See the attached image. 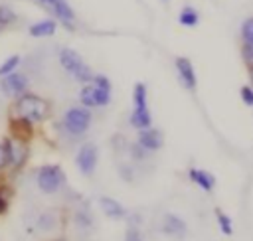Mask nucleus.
Returning a JSON list of instances; mask_svg holds the SVG:
<instances>
[{"instance_id":"obj_1","label":"nucleus","mask_w":253,"mask_h":241,"mask_svg":"<svg viewBox=\"0 0 253 241\" xmlns=\"http://www.w3.org/2000/svg\"><path fill=\"white\" fill-rule=\"evenodd\" d=\"M12 115L18 119H24L28 122H42L49 117V103L36 95V93H24L20 97H16L14 107H12Z\"/></svg>"},{"instance_id":"obj_2","label":"nucleus","mask_w":253,"mask_h":241,"mask_svg":"<svg viewBox=\"0 0 253 241\" xmlns=\"http://www.w3.org/2000/svg\"><path fill=\"white\" fill-rule=\"evenodd\" d=\"M59 63H61V67L69 73V75H73L79 83H91L93 81V71H91V67L83 61V57L75 51V49H71V47H63V49H59Z\"/></svg>"},{"instance_id":"obj_3","label":"nucleus","mask_w":253,"mask_h":241,"mask_svg":"<svg viewBox=\"0 0 253 241\" xmlns=\"http://www.w3.org/2000/svg\"><path fill=\"white\" fill-rule=\"evenodd\" d=\"M132 115H130V124L134 128H148L152 124V117L148 111V101H146V85L144 83H136L134 91H132Z\"/></svg>"},{"instance_id":"obj_4","label":"nucleus","mask_w":253,"mask_h":241,"mask_svg":"<svg viewBox=\"0 0 253 241\" xmlns=\"http://www.w3.org/2000/svg\"><path fill=\"white\" fill-rule=\"evenodd\" d=\"M61 124L71 136H81V134L87 132V128L91 124V111L83 105L81 107H71V109L65 111Z\"/></svg>"},{"instance_id":"obj_5","label":"nucleus","mask_w":253,"mask_h":241,"mask_svg":"<svg viewBox=\"0 0 253 241\" xmlns=\"http://www.w3.org/2000/svg\"><path fill=\"white\" fill-rule=\"evenodd\" d=\"M63 180H65V176L61 172V168L53 166V164L51 166H42L40 172H38V188L42 192H45V194L57 192L61 188Z\"/></svg>"},{"instance_id":"obj_6","label":"nucleus","mask_w":253,"mask_h":241,"mask_svg":"<svg viewBox=\"0 0 253 241\" xmlns=\"http://www.w3.org/2000/svg\"><path fill=\"white\" fill-rule=\"evenodd\" d=\"M0 89L4 95L8 97H20L28 91V77L24 73H18V71H12L4 77H0Z\"/></svg>"},{"instance_id":"obj_7","label":"nucleus","mask_w":253,"mask_h":241,"mask_svg":"<svg viewBox=\"0 0 253 241\" xmlns=\"http://www.w3.org/2000/svg\"><path fill=\"white\" fill-rule=\"evenodd\" d=\"M47 8L51 10V14L57 18V22L63 28H67V30L75 28V12L67 0H47Z\"/></svg>"},{"instance_id":"obj_8","label":"nucleus","mask_w":253,"mask_h":241,"mask_svg":"<svg viewBox=\"0 0 253 241\" xmlns=\"http://www.w3.org/2000/svg\"><path fill=\"white\" fill-rule=\"evenodd\" d=\"M174 67H176V71H178V77H180L182 85H184L186 89L194 91L196 85H198V79H196V71H194L192 61H190L188 57H176V59H174Z\"/></svg>"},{"instance_id":"obj_9","label":"nucleus","mask_w":253,"mask_h":241,"mask_svg":"<svg viewBox=\"0 0 253 241\" xmlns=\"http://www.w3.org/2000/svg\"><path fill=\"white\" fill-rule=\"evenodd\" d=\"M75 162H77L79 170H81L85 176H89V174L95 170V166H97V148H95V144H91V142L83 144V146L79 148V152H77Z\"/></svg>"},{"instance_id":"obj_10","label":"nucleus","mask_w":253,"mask_h":241,"mask_svg":"<svg viewBox=\"0 0 253 241\" xmlns=\"http://www.w3.org/2000/svg\"><path fill=\"white\" fill-rule=\"evenodd\" d=\"M138 144L144 148V150H158L162 146V132L148 126V128H140L138 130Z\"/></svg>"},{"instance_id":"obj_11","label":"nucleus","mask_w":253,"mask_h":241,"mask_svg":"<svg viewBox=\"0 0 253 241\" xmlns=\"http://www.w3.org/2000/svg\"><path fill=\"white\" fill-rule=\"evenodd\" d=\"M57 30V22L51 20V18H45V20H40V22H34L30 28H28V34L32 38H49L53 36Z\"/></svg>"},{"instance_id":"obj_12","label":"nucleus","mask_w":253,"mask_h":241,"mask_svg":"<svg viewBox=\"0 0 253 241\" xmlns=\"http://www.w3.org/2000/svg\"><path fill=\"white\" fill-rule=\"evenodd\" d=\"M99 203H101V209L105 211V215H109V217H113V219H119V217H125V215H126V209H125L117 200H113V198L103 196V198L99 200Z\"/></svg>"},{"instance_id":"obj_13","label":"nucleus","mask_w":253,"mask_h":241,"mask_svg":"<svg viewBox=\"0 0 253 241\" xmlns=\"http://www.w3.org/2000/svg\"><path fill=\"white\" fill-rule=\"evenodd\" d=\"M162 229L168 235H184L186 233V223L180 217H176V215H166Z\"/></svg>"},{"instance_id":"obj_14","label":"nucleus","mask_w":253,"mask_h":241,"mask_svg":"<svg viewBox=\"0 0 253 241\" xmlns=\"http://www.w3.org/2000/svg\"><path fill=\"white\" fill-rule=\"evenodd\" d=\"M178 22L182 26H186V28H194L200 22V14H198V10L194 6H184L180 10V14H178Z\"/></svg>"},{"instance_id":"obj_15","label":"nucleus","mask_w":253,"mask_h":241,"mask_svg":"<svg viewBox=\"0 0 253 241\" xmlns=\"http://www.w3.org/2000/svg\"><path fill=\"white\" fill-rule=\"evenodd\" d=\"M79 101H81V105L87 107V109L97 107V95H95L93 83H85V85L81 87V91H79Z\"/></svg>"},{"instance_id":"obj_16","label":"nucleus","mask_w":253,"mask_h":241,"mask_svg":"<svg viewBox=\"0 0 253 241\" xmlns=\"http://www.w3.org/2000/svg\"><path fill=\"white\" fill-rule=\"evenodd\" d=\"M190 178H192L202 190H206V192H210V190L213 188V178H211L208 172H204V170L192 168V170H190Z\"/></svg>"},{"instance_id":"obj_17","label":"nucleus","mask_w":253,"mask_h":241,"mask_svg":"<svg viewBox=\"0 0 253 241\" xmlns=\"http://www.w3.org/2000/svg\"><path fill=\"white\" fill-rule=\"evenodd\" d=\"M16 22H18V14L14 12V8L8 4H0V28L14 26Z\"/></svg>"},{"instance_id":"obj_18","label":"nucleus","mask_w":253,"mask_h":241,"mask_svg":"<svg viewBox=\"0 0 253 241\" xmlns=\"http://www.w3.org/2000/svg\"><path fill=\"white\" fill-rule=\"evenodd\" d=\"M12 162V148H10V138H4L0 142V170L8 168Z\"/></svg>"},{"instance_id":"obj_19","label":"nucleus","mask_w":253,"mask_h":241,"mask_svg":"<svg viewBox=\"0 0 253 241\" xmlns=\"http://www.w3.org/2000/svg\"><path fill=\"white\" fill-rule=\"evenodd\" d=\"M18 65H20V55H10V57H6V59L0 63V77H4V75H8V73L16 71Z\"/></svg>"},{"instance_id":"obj_20","label":"nucleus","mask_w":253,"mask_h":241,"mask_svg":"<svg viewBox=\"0 0 253 241\" xmlns=\"http://www.w3.org/2000/svg\"><path fill=\"white\" fill-rule=\"evenodd\" d=\"M241 40H243V43H253V18L243 20V24H241Z\"/></svg>"},{"instance_id":"obj_21","label":"nucleus","mask_w":253,"mask_h":241,"mask_svg":"<svg viewBox=\"0 0 253 241\" xmlns=\"http://www.w3.org/2000/svg\"><path fill=\"white\" fill-rule=\"evenodd\" d=\"M217 223H219V227H221V231L225 233V235H231V219L225 215V213H221V211H217Z\"/></svg>"},{"instance_id":"obj_22","label":"nucleus","mask_w":253,"mask_h":241,"mask_svg":"<svg viewBox=\"0 0 253 241\" xmlns=\"http://www.w3.org/2000/svg\"><path fill=\"white\" fill-rule=\"evenodd\" d=\"M241 57L247 65H253V43H243L241 45Z\"/></svg>"},{"instance_id":"obj_23","label":"nucleus","mask_w":253,"mask_h":241,"mask_svg":"<svg viewBox=\"0 0 253 241\" xmlns=\"http://www.w3.org/2000/svg\"><path fill=\"white\" fill-rule=\"evenodd\" d=\"M241 99H243V103L247 105V107H253V87H249V85H245V87H241Z\"/></svg>"},{"instance_id":"obj_24","label":"nucleus","mask_w":253,"mask_h":241,"mask_svg":"<svg viewBox=\"0 0 253 241\" xmlns=\"http://www.w3.org/2000/svg\"><path fill=\"white\" fill-rule=\"evenodd\" d=\"M125 241H142V237H140V233L136 231V229H126V233H125Z\"/></svg>"},{"instance_id":"obj_25","label":"nucleus","mask_w":253,"mask_h":241,"mask_svg":"<svg viewBox=\"0 0 253 241\" xmlns=\"http://www.w3.org/2000/svg\"><path fill=\"white\" fill-rule=\"evenodd\" d=\"M6 209H8V200H6V198H4V194L0 192V213H4Z\"/></svg>"},{"instance_id":"obj_26","label":"nucleus","mask_w":253,"mask_h":241,"mask_svg":"<svg viewBox=\"0 0 253 241\" xmlns=\"http://www.w3.org/2000/svg\"><path fill=\"white\" fill-rule=\"evenodd\" d=\"M36 2H38V4H42L43 8H47V0H36Z\"/></svg>"},{"instance_id":"obj_27","label":"nucleus","mask_w":253,"mask_h":241,"mask_svg":"<svg viewBox=\"0 0 253 241\" xmlns=\"http://www.w3.org/2000/svg\"><path fill=\"white\" fill-rule=\"evenodd\" d=\"M57 241H63V239H57Z\"/></svg>"},{"instance_id":"obj_28","label":"nucleus","mask_w":253,"mask_h":241,"mask_svg":"<svg viewBox=\"0 0 253 241\" xmlns=\"http://www.w3.org/2000/svg\"><path fill=\"white\" fill-rule=\"evenodd\" d=\"M162 2H168V0H162Z\"/></svg>"}]
</instances>
